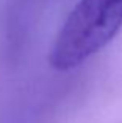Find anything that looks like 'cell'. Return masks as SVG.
<instances>
[{
	"label": "cell",
	"instance_id": "cell-1",
	"mask_svg": "<svg viewBox=\"0 0 122 123\" xmlns=\"http://www.w3.org/2000/svg\"><path fill=\"white\" fill-rule=\"evenodd\" d=\"M122 28V0H78L55 37L49 62L67 72L105 48Z\"/></svg>",
	"mask_w": 122,
	"mask_h": 123
}]
</instances>
